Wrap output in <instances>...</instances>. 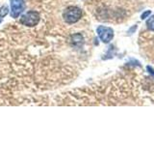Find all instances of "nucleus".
<instances>
[{"instance_id":"obj_6","label":"nucleus","mask_w":154,"mask_h":145,"mask_svg":"<svg viewBox=\"0 0 154 145\" xmlns=\"http://www.w3.org/2000/svg\"><path fill=\"white\" fill-rule=\"evenodd\" d=\"M146 26H147V28L149 29V30L154 31V16L150 17V18L147 19Z\"/></svg>"},{"instance_id":"obj_3","label":"nucleus","mask_w":154,"mask_h":145,"mask_svg":"<svg viewBox=\"0 0 154 145\" xmlns=\"http://www.w3.org/2000/svg\"><path fill=\"white\" fill-rule=\"evenodd\" d=\"M97 34L100 38V40L103 43H109L112 41L114 38V31L112 28L110 27H105V26H99L97 28Z\"/></svg>"},{"instance_id":"obj_1","label":"nucleus","mask_w":154,"mask_h":145,"mask_svg":"<svg viewBox=\"0 0 154 145\" xmlns=\"http://www.w3.org/2000/svg\"><path fill=\"white\" fill-rule=\"evenodd\" d=\"M82 17V10L78 7L71 6L66 9V11L63 14L65 21L69 24L75 23L79 21Z\"/></svg>"},{"instance_id":"obj_4","label":"nucleus","mask_w":154,"mask_h":145,"mask_svg":"<svg viewBox=\"0 0 154 145\" xmlns=\"http://www.w3.org/2000/svg\"><path fill=\"white\" fill-rule=\"evenodd\" d=\"M11 9L12 18H18L24 10V0H11Z\"/></svg>"},{"instance_id":"obj_9","label":"nucleus","mask_w":154,"mask_h":145,"mask_svg":"<svg viewBox=\"0 0 154 145\" xmlns=\"http://www.w3.org/2000/svg\"><path fill=\"white\" fill-rule=\"evenodd\" d=\"M146 69H147V71L149 72V74H150V75L154 77V70L152 69V68H151V67H149V66H147V67H146Z\"/></svg>"},{"instance_id":"obj_5","label":"nucleus","mask_w":154,"mask_h":145,"mask_svg":"<svg viewBox=\"0 0 154 145\" xmlns=\"http://www.w3.org/2000/svg\"><path fill=\"white\" fill-rule=\"evenodd\" d=\"M83 36L81 34H75V35H72L70 41L72 43V45H74L76 47H80L82 44H83Z\"/></svg>"},{"instance_id":"obj_8","label":"nucleus","mask_w":154,"mask_h":145,"mask_svg":"<svg viewBox=\"0 0 154 145\" xmlns=\"http://www.w3.org/2000/svg\"><path fill=\"white\" fill-rule=\"evenodd\" d=\"M149 14H150V11H147V12H144L143 14H142V19H144V18H146Z\"/></svg>"},{"instance_id":"obj_2","label":"nucleus","mask_w":154,"mask_h":145,"mask_svg":"<svg viewBox=\"0 0 154 145\" xmlns=\"http://www.w3.org/2000/svg\"><path fill=\"white\" fill-rule=\"evenodd\" d=\"M20 23L22 25H25V26H29V27H33L37 25L40 21V14H38V12L36 11H30L26 13L25 14L20 18Z\"/></svg>"},{"instance_id":"obj_7","label":"nucleus","mask_w":154,"mask_h":145,"mask_svg":"<svg viewBox=\"0 0 154 145\" xmlns=\"http://www.w3.org/2000/svg\"><path fill=\"white\" fill-rule=\"evenodd\" d=\"M8 13H9V8H8V6H2L1 7V9H0V18H3L6 14H8Z\"/></svg>"}]
</instances>
